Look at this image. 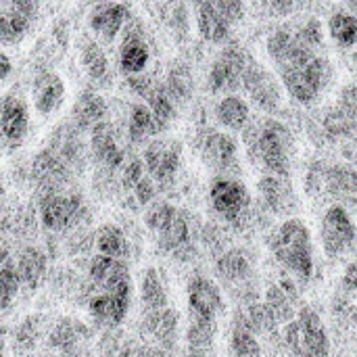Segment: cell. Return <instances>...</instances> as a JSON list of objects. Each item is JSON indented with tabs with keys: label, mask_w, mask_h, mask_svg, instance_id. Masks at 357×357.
<instances>
[{
	"label": "cell",
	"mask_w": 357,
	"mask_h": 357,
	"mask_svg": "<svg viewBox=\"0 0 357 357\" xmlns=\"http://www.w3.org/2000/svg\"><path fill=\"white\" fill-rule=\"evenodd\" d=\"M243 140L249 161L264 176L289 178L293 161V134L276 117L251 119L243 130Z\"/></svg>",
	"instance_id": "1"
},
{
	"label": "cell",
	"mask_w": 357,
	"mask_h": 357,
	"mask_svg": "<svg viewBox=\"0 0 357 357\" xmlns=\"http://www.w3.org/2000/svg\"><path fill=\"white\" fill-rule=\"evenodd\" d=\"M144 226L163 255H169L180 264H186L197 255L192 222L180 207L167 201H153L144 211Z\"/></svg>",
	"instance_id": "2"
},
{
	"label": "cell",
	"mask_w": 357,
	"mask_h": 357,
	"mask_svg": "<svg viewBox=\"0 0 357 357\" xmlns=\"http://www.w3.org/2000/svg\"><path fill=\"white\" fill-rule=\"evenodd\" d=\"M270 251L276 264L297 282H310L316 270L314 236L301 218H287L270 238Z\"/></svg>",
	"instance_id": "3"
},
{
	"label": "cell",
	"mask_w": 357,
	"mask_h": 357,
	"mask_svg": "<svg viewBox=\"0 0 357 357\" xmlns=\"http://www.w3.org/2000/svg\"><path fill=\"white\" fill-rule=\"evenodd\" d=\"M284 343L293 357H331L328 331L312 307H301L284 326Z\"/></svg>",
	"instance_id": "4"
},
{
	"label": "cell",
	"mask_w": 357,
	"mask_h": 357,
	"mask_svg": "<svg viewBox=\"0 0 357 357\" xmlns=\"http://www.w3.org/2000/svg\"><path fill=\"white\" fill-rule=\"evenodd\" d=\"M211 211L228 226L243 228L251 218L253 199L243 180L234 176H215L209 184Z\"/></svg>",
	"instance_id": "5"
},
{
	"label": "cell",
	"mask_w": 357,
	"mask_h": 357,
	"mask_svg": "<svg viewBox=\"0 0 357 357\" xmlns=\"http://www.w3.org/2000/svg\"><path fill=\"white\" fill-rule=\"evenodd\" d=\"M38 215L40 224L48 232H67L79 226L86 218V203L79 192L73 190H59L40 195L38 201Z\"/></svg>",
	"instance_id": "6"
},
{
	"label": "cell",
	"mask_w": 357,
	"mask_h": 357,
	"mask_svg": "<svg viewBox=\"0 0 357 357\" xmlns=\"http://www.w3.org/2000/svg\"><path fill=\"white\" fill-rule=\"evenodd\" d=\"M357 238V228L354 218L349 215L343 203H333L320 218V245L328 257L345 255Z\"/></svg>",
	"instance_id": "7"
},
{
	"label": "cell",
	"mask_w": 357,
	"mask_h": 357,
	"mask_svg": "<svg viewBox=\"0 0 357 357\" xmlns=\"http://www.w3.org/2000/svg\"><path fill=\"white\" fill-rule=\"evenodd\" d=\"M82 301L92 318V322L100 328H117L130 314L134 289L128 291H88L82 287Z\"/></svg>",
	"instance_id": "8"
},
{
	"label": "cell",
	"mask_w": 357,
	"mask_h": 357,
	"mask_svg": "<svg viewBox=\"0 0 357 357\" xmlns=\"http://www.w3.org/2000/svg\"><path fill=\"white\" fill-rule=\"evenodd\" d=\"M186 310L188 318L220 322L226 312L222 287L205 274H195L186 284Z\"/></svg>",
	"instance_id": "9"
},
{
	"label": "cell",
	"mask_w": 357,
	"mask_h": 357,
	"mask_svg": "<svg viewBox=\"0 0 357 357\" xmlns=\"http://www.w3.org/2000/svg\"><path fill=\"white\" fill-rule=\"evenodd\" d=\"M251 59L253 56H249L238 44H228L209 69V90L215 94H236Z\"/></svg>",
	"instance_id": "10"
},
{
	"label": "cell",
	"mask_w": 357,
	"mask_h": 357,
	"mask_svg": "<svg viewBox=\"0 0 357 357\" xmlns=\"http://www.w3.org/2000/svg\"><path fill=\"white\" fill-rule=\"evenodd\" d=\"M140 337L144 343L161 349L169 357L180 343V314L174 307L144 312L140 322Z\"/></svg>",
	"instance_id": "11"
},
{
	"label": "cell",
	"mask_w": 357,
	"mask_h": 357,
	"mask_svg": "<svg viewBox=\"0 0 357 357\" xmlns=\"http://www.w3.org/2000/svg\"><path fill=\"white\" fill-rule=\"evenodd\" d=\"M142 163H144L146 174L155 180L157 188L169 186L174 184L182 165V144L172 138L151 140L144 149Z\"/></svg>",
	"instance_id": "12"
},
{
	"label": "cell",
	"mask_w": 357,
	"mask_h": 357,
	"mask_svg": "<svg viewBox=\"0 0 357 357\" xmlns=\"http://www.w3.org/2000/svg\"><path fill=\"white\" fill-rule=\"evenodd\" d=\"M88 291H128L134 289L132 270L126 259L94 255L88 261L86 280L82 284Z\"/></svg>",
	"instance_id": "13"
},
{
	"label": "cell",
	"mask_w": 357,
	"mask_h": 357,
	"mask_svg": "<svg viewBox=\"0 0 357 357\" xmlns=\"http://www.w3.org/2000/svg\"><path fill=\"white\" fill-rule=\"evenodd\" d=\"M201 159L218 176H234L238 167V144L226 130H207L201 140Z\"/></svg>",
	"instance_id": "14"
},
{
	"label": "cell",
	"mask_w": 357,
	"mask_h": 357,
	"mask_svg": "<svg viewBox=\"0 0 357 357\" xmlns=\"http://www.w3.org/2000/svg\"><path fill=\"white\" fill-rule=\"evenodd\" d=\"M29 132V107L27 100L8 92L0 98V144L4 149H17L23 144Z\"/></svg>",
	"instance_id": "15"
},
{
	"label": "cell",
	"mask_w": 357,
	"mask_h": 357,
	"mask_svg": "<svg viewBox=\"0 0 357 357\" xmlns=\"http://www.w3.org/2000/svg\"><path fill=\"white\" fill-rule=\"evenodd\" d=\"M121 31L123 33H121L119 56H117L119 71L123 75L144 73V69L151 63V50H149V44H146V38H144L140 21L130 15V19L126 21Z\"/></svg>",
	"instance_id": "16"
},
{
	"label": "cell",
	"mask_w": 357,
	"mask_h": 357,
	"mask_svg": "<svg viewBox=\"0 0 357 357\" xmlns=\"http://www.w3.org/2000/svg\"><path fill=\"white\" fill-rule=\"evenodd\" d=\"M92 339V331L73 318H59L46 333V345L59 357H75L86 354V345Z\"/></svg>",
	"instance_id": "17"
},
{
	"label": "cell",
	"mask_w": 357,
	"mask_h": 357,
	"mask_svg": "<svg viewBox=\"0 0 357 357\" xmlns=\"http://www.w3.org/2000/svg\"><path fill=\"white\" fill-rule=\"evenodd\" d=\"M280 86L282 84L270 71H266L261 65L255 63V59H251V63L245 69L241 88L249 94V98L259 109H264V111H276L280 107V100H282Z\"/></svg>",
	"instance_id": "18"
},
{
	"label": "cell",
	"mask_w": 357,
	"mask_h": 357,
	"mask_svg": "<svg viewBox=\"0 0 357 357\" xmlns=\"http://www.w3.org/2000/svg\"><path fill=\"white\" fill-rule=\"evenodd\" d=\"M69 176L71 167L52 149L40 151L31 163V182L36 184L40 195L65 190Z\"/></svg>",
	"instance_id": "19"
},
{
	"label": "cell",
	"mask_w": 357,
	"mask_h": 357,
	"mask_svg": "<svg viewBox=\"0 0 357 357\" xmlns=\"http://www.w3.org/2000/svg\"><path fill=\"white\" fill-rule=\"evenodd\" d=\"M19 289L23 295H36L48 276V253L36 245H25L15 255Z\"/></svg>",
	"instance_id": "20"
},
{
	"label": "cell",
	"mask_w": 357,
	"mask_h": 357,
	"mask_svg": "<svg viewBox=\"0 0 357 357\" xmlns=\"http://www.w3.org/2000/svg\"><path fill=\"white\" fill-rule=\"evenodd\" d=\"M65 82L63 77L52 71V69H42L36 73L33 82H31V102L36 113L40 115H52L54 111H59L65 102Z\"/></svg>",
	"instance_id": "21"
},
{
	"label": "cell",
	"mask_w": 357,
	"mask_h": 357,
	"mask_svg": "<svg viewBox=\"0 0 357 357\" xmlns=\"http://www.w3.org/2000/svg\"><path fill=\"white\" fill-rule=\"evenodd\" d=\"M90 151L94 161L107 172H117L126 161V153L109 121H102L90 130Z\"/></svg>",
	"instance_id": "22"
},
{
	"label": "cell",
	"mask_w": 357,
	"mask_h": 357,
	"mask_svg": "<svg viewBox=\"0 0 357 357\" xmlns=\"http://www.w3.org/2000/svg\"><path fill=\"white\" fill-rule=\"evenodd\" d=\"M128 19H130V8L123 2L105 0L94 4V8L90 10V29L94 31L96 38L105 42H113L121 33Z\"/></svg>",
	"instance_id": "23"
},
{
	"label": "cell",
	"mask_w": 357,
	"mask_h": 357,
	"mask_svg": "<svg viewBox=\"0 0 357 357\" xmlns=\"http://www.w3.org/2000/svg\"><path fill=\"white\" fill-rule=\"evenodd\" d=\"M109 107L107 100L96 90H84L71 107V119L79 132H90L98 123L107 121Z\"/></svg>",
	"instance_id": "24"
},
{
	"label": "cell",
	"mask_w": 357,
	"mask_h": 357,
	"mask_svg": "<svg viewBox=\"0 0 357 357\" xmlns=\"http://www.w3.org/2000/svg\"><path fill=\"white\" fill-rule=\"evenodd\" d=\"M48 328H50V324L44 314H29L27 318H23L19 322V326H15V331H13V339H10L13 354L19 357L31 356L36 351L38 343L42 339H46Z\"/></svg>",
	"instance_id": "25"
},
{
	"label": "cell",
	"mask_w": 357,
	"mask_h": 357,
	"mask_svg": "<svg viewBox=\"0 0 357 357\" xmlns=\"http://www.w3.org/2000/svg\"><path fill=\"white\" fill-rule=\"evenodd\" d=\"M259 197L266 205L276 215H287L295 207V190L289 182V178L282 176H264L261 182L257 184Z\"/></svg>",
	"instance_id": "26"
},
{
	"label": "cell",
	"mask_w": 357,
	"mask_h": 357,
	"mask_svg": "<svg viewBox=\"0 0 357 357\" xmlns=\"http://www.w3.org/2000/svg\"><path fill=\"white\" fill-rule=\"evenodd\" d=\"M197 6V29L209 44H224L230 38L232 25L220 15L213 0H195Z\"/></svg>",
	"instance_id": "27"
},
{
	"label": "cell",
	"mask_w": 357,
	"mask_h": 357,
	"mask_svg": "<svg viewBox=\"0 0 357 357\" xmlns=\"http://www.w3.org/2000/svg\"><path fill=\"white\" fill-rule=\"evenodd\" d=\"M322 192L333 195L335 199H351L357 195V172L349 165H331L322 167L318 174V184H312Z\"/></svg>",
	"instance_id": "28"
},
{
	"label": "cell",
	"mask_w": 357,
	"mask_h": 357,
	"mask_svg": "<svg viewBox=\"0 0 357 357\" xmlns=\"http://www.w3.org/2000/svg\"><path fill=\"white\" fill-rule=\"evenodd\" d=\"M79 63H82V69L86 71V75L90 77V82H94L96 86H111V79H113L111 63H109V56L105 54L102 46L96 40H90V38L82 40Z\"/></svg>",
	"instance_id": "29"
},
{
	"label": "cell",
	"mask_w": 357,
	"mask_h": 357,
	"mask_svg": "<svg viewBox=\"0 0 357 357\" xmlns=\"http://www.w3.org/2000/svg\"><path fill=\"white\" fill-rule=\"evenodd\" d=\"M251 119V105L241 94H224L215 105V121L226 132H243Z\"/></svg>",
	"instance_id": "30"
},
{
	"label": "cell",
	"mask_w": 357,
	"mask_h": 357,
	"mask_svg": "<svg viewBox=\"0 0 357 357\" xmlns=\"http://www.w3.org/2000/svg\"><path fill=\"white\" fill-rule=\"evenodd\" d=\"M230 354L234 357H261L257 328L243 312H238L230 324Z\"/></svg>",
	"instance_id": "31"
},
{
	"label": "cell",
	"mask_w": 357,
	"mask_h": 357,
	"mask_svg": "<svg viewBox=\"0 0 357 357\" xmlns=\"http://www.w3.org/2000/svg\"><path fill=\"white\" fill-rule=\"evenodd\" d=\"M138 297H140L142 314L163 310L169 305V289L165 284L163 274L157 268H146L142 272L138 282Z\"/></svg>",
	"instance_id": "32"
},
{
	"label": "cell",
	"mask_w": 357,
	"mask_h": 357,
	"mask_svg": "<svg viewBox=\"0 0 357 357\" xmlns=\"http://www.w3.org/2000/svg\"><path fill=\"white\" fill-rule=\"evenodd\" d=\"M94 249L98 255L117 257V259H130L132 257V243L126 230L117 224H102L94 234Z\"/></svg>",
	"instance_id": "33"
},
{
	"label": "cell",
	"mask_w": 357,
	"mask_h": 357,
	"mask_svg": "<svg viewBox=\"0 0 357 357\" xmlns=\"http://www.w3.org/2000/svg\"><path fill=\"white\" fill-rule=\"evenodd\" d=\"M215 274L230 287H241L251 278V261L241 249L224 251L215 261Z\"/></svg>",
	"instance_id": "34"
},
{
	"label": "cell",
	"mask_w": 357,
	"mask_h": 357,
	"mask_svg": "<svg viewBox=\"0 0 357 357\" xmlns=\"http://www.w3.org/2000/svg\"><path fill=\"white\" fill-rule=\"evenodd\" d=\"M161 126L146 102H134L128 115V136L132 142H146L161 134Z\"/></svg>",
	"instance_id": "35"
},
{
	"label": "cell",
	"mask_w": 357,
	"mask_h": 357,
	"mask_svg": "<svg viewBox=\"0 0 357 357\" xmlns=\"http://www.w3.org/2000/svg\"><path fill=\"white\" fill-rule=\"evenodd\" d=\"M331 40L339 48H356L357 46V13L349 8H337L326 23Z\"/></svg>",
	"instance_id": "36"
},
{
	"label": "cell",
	"mask_w": 357,
	"mask_h": 357,
	"mask_svg": "<svg viewBox=\"0 0 357 357\" xmlns=\"http://www.w3.org/2000/svg\"><path fill=\"white\" fill-rule=\"evenodd\" d=\"M21 295L17 268H15V255L0 247V314L10 310Z\"/></svg>",
	"instance_id": "37"
},
{
	"label": "cell",
	"mask_w": 357,
	"mask_h": 357,
	"mask_svg": "<svg viewBox=\"0 0 357 357\" xmlns=\"http://www.w3.org/2000/svg\"><path fill=\"white\" fill-rule=\"evenodd\" d=\"M31 25V17L15 6L0 8V44L2 46H13L21 42Z\"/></svg>",
	"instance_id": "38"
},
{
	"label": "cell",
	"mask_w": 357,
	"mask_h": 357,
	"mask_svg": "<svg viewBox=\"0 0 357 357\" xmlns=\"http://www.w3.org/2000/svg\"><path fill=\"white\" fill-rule=\"evenodd\" d=\"M163 86H165L167 94L172 96V100L178 105L184 98H188L190 88H192V79H190V75H188V71L184 67H174L169 71V75H167V79H165Z\"/></svg>",
	"instance_id": "39"
},
{
	"label": "cell",
	"mask_w": 357,
	"mask_h": 357,
	"mask_svg": "<svg viewBox=\"0 0 357 357\" xmlns=\"http://www.w3.org/2000/svg\"><path fill=\"white\" fill-rule=\"evenodd\" d=\"M115 357H167L161 349L144 343V341H134V339H123V343L119 345Z\"/></svg>",
	"instance_id": "40"
},
{
	"label": "cell",
	"mask_w": 357,
	"mask_h": 357,
	"mask_svg": "<svg viewBox=\"0 0 357 357\" xmlns=\"http://www.w3.org/2000/svg\"><path fill=\"white\" fill-rule=\"evenodd\" d=\"M213 4H215V8L220 10V15H222L232 27H234L236 23H241L243 17H245V8H247L245 0H213Z\"/></svg>",
	"instance_id": "41"
},
{
	"label": "cell",
	"mask_w": 357,
	"mask_h": 357,
	"mask_svg": "<svg viewBox=\"0 0 357 357\" xmlns=\"http://www.w3.org/2000/svg\"><path fill=\"white\" fill-rule=\"evenodd\" d=\"M8 4L23 10V13H27L29 17H33L36 10H38V0H8Z\"/></svg>",
	"instance_id": "42"
},
{
	"label": "cell",
	"mask_w": 357,
	"mask_h": 357,
	"mask_svg": "<svg viewBox=\"0 0 357 357\" xmlns=\"http://www.w3.org/2000/svg\"><path fill=\"white\" fill-rule=\"evenodd\" d=\"M345 287L349 291H357V266H349L347 272H345Z\"/></svg>",
	"instance_id": "43"
},
{
	"label": "cell",
	"mask_w": 357,
	"mask_h": 357,
	"mask_svg": "<svg viewBox=\"0 0 357 357\" xmlns=\"http://www.w3.org/2000/svg\"><path fill=\"white\" fill-rule=\"evenodd\" d=\"M0 357H6V349H4V341L0 339Z\"/></svg>",
	"instance_id": "44"
},
{
	"label": "cell",
	"mask_w": 357,
	"mask_h": 357,
	"mask_svg": "<svg viewBox=\"0 0 357 357\" xmlns=\"http://www.w3.org/2000/svg\"><path fill=\"white\" fill-rule=\"evenodd\" d=\"M75 357H90L88 354H79V356H75Z\"/></svg>",
	"instance_id": "45"
},
{
	"label": "cell",
	"mask_w": 357,
	"mask_h": 357,
	"mask_svg": "<svg viewBox=\"0 0 357 357\" xmlns=\"http://www.w3.org/2000/svg\"><path fill=\"white\" fill-rule=\"evenodd\" d=\"M0 197H2V180H0Z\"/></svg>",
	"instance_id": "46"
},
{
	"label": "cell",
	"mask_w": 357,
	"mask_h": 357,
	"mask_svg": "<svg viewBox=\"0 0 357 357\" xmlns=\"http://www.w3.org/2000/svg\"><path fill=\"white\" fill-rule=\"evenodd\" d=\"M356 61H357V54H356Z\"/></svg>",
	"instance_id": "47"
}]
</instances>
